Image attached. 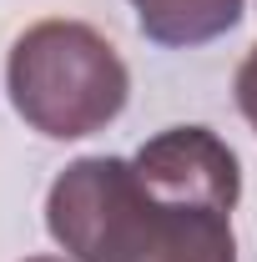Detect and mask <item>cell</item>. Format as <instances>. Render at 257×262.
Wrapping results in <instances>:
<instances>
[{"label": "cell", "mask_w": 257, "mask_h": 262, "mask_svg": "<svg viewBox=\"0 0 257 262\" xmlns=\"http://www.w3.org/2000/svg\"><path fill=\"white\" fill-rule=\"evenodd\" d=\"M237 151L207 126H166L131 157H81L46 192L71 262H237Z\"/></svg>", "instance_id": "cell-1"}, {"label": "cell", "mask_w": 257, "mask_h": 262, "mask_svg": "<svg viewBox=\"0 0 257 262\" xmlns=\"http://www.w3.org/2000/svg\"><path fill=\"white\" fill-rule=\"evenodd\" d=\"M5 91L31 131L51 141H81L126 111L131 71L96 26L35 20L10 46Z\"/></svg>", "instance_id": "cell-2"}, {"label": "cell", "mask_w": 257, "mask_h": 262, "mask_svg": "<svg viewBox=\"0 0 257 262\" xmlns=\"http://www.w3.org/2000/svg\"><path fill=\"white\" fill-rule=\"evenodd\" d=\"M242 5L247 0H131L141 35L172 51H192L227 35L242 20Z\"/></svg>", "instance_id": "cell-3"}, {"label": "cell", "mask_w": 257, "mask_h": 262, "mask_svg": "<svg viewBox=\"0 0 257 262\" xmlns=\"http://www.w3.org/2000/svg\"><path fill=\"white\" fill-rule=\"evenodd\" d=\"M237 106H242V116L257 131V46L247 51V61L237 66Z\"/></svg>", "instance_id": "cell-4"}, {"label": "cell", "mask_w": 257, "mask_h": 262, "mask_svg": "<svg viewBox=\"0 0 257 262\" xmlns=\"http://www.w3.org/2000/svg\"><path fill=\"white\" fill-rule=\"evenodd\" d=\"M26 262H71V257H26Z\"/></svg>", "instance_id": "cell-5"}]
</instances>
